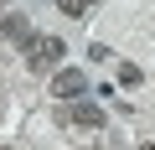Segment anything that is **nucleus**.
Instances as JSON below:
<instances>
[{
  "label": "nucleus",
  "mask_w": 155,
  "mask_h": 150,
  "mask_svg": "<svg viewBox=\"0 0 155 150\" xmlns=\"http://www.w3.org/2000/svg\"><path fill=\"white\" fill-rule=\"evenodd\" d=\"M62 42L57 36H26V67H36V72H47V67H57L62 62Z\"/></svg>",
  "instance_id": "f257e3e1"
},
{
  "label": "nucleus",
  "mask_w": 155,
  "mask_h": 150,
  "mask_svg": "<svg viewBox=\"0 0 155 150\" xmlns=\"http://www.w3.org/2000/svg\"><path fill=\"white\" fill-rule=\"evenodd\" d=\"M83 93H88L83 67H57V78H52V98H62V104H78Z\"/></svg>",
  "instance_id": "f03ea898"
},
{
  "label": "nucleus",
  "mask_w": 155,
  "mask_h": 150,
  "mask_svg": "<svg viewBox=\"0 0 155 150\" xmlns=\"http://www.w3.org/2000/svg\"><path fill=\"white\" fill-rule=\"evenodd\" d=\"M67 119H72V124H83V129H104L109 114H104L98 104H88V98H78V104H67Z\"/></svg>",
  "instance_id": "7ed1b4c3"
},
{
  "label": "nucleus",
  "mask_w": 155,
  "mask_h": 150,
  "mask_svg": "<svg viewBox=\"0 0 155 150\" xmlns=\"http://www.w3.org/2000/svg\"><path fill=\"white\" fill-rule=\"evenodd\" d=\"M0 36H5V42H26V36H31V21H26V11L0 16Z\"/></svg>",
  "instance_id": "20e7f679"
},
{
  "label": "nucleus",
  "mask_w": 155,
  "mask_h": 150,
  "mask_svg": "<svg viewBox=\"0 0 155 150\" xmlns=\"http://www.w3.org/2000/svg\"><path fill=\"white\" fill-rule=\"evenodd\" d=\"M57 11H62L67 21H78V16H88V11H93V0H57Z\"/></svg>",
  "instance_id": "39448f33"
},
{
  "label": "nucleus",
  "mask_w": 155,
  "mask_h": 150,
  "mask_svg": "<svg viewBox=\"0 0 155 150\" xmlns=\"http://www.w3.org/2000/svg\"><path fill=\"white\" fill-rule=\"evenodd\" d=\"M119 83H124V88H134V83H140V67H134V62H124V67H119Z\"/></svg>",
  "instance_id": "423d86ee"
},
{
  "label": "nucleus",
  "mask_w": 155,
  "mask_h": 150,
  "mask_svg": "<svg viewBox=\"0 0 155 150\" xmlns=\"http://www.w3.org/2000/svg\"><path fill=\"white\" fill-rule=\"evenodd\" d=\"M0 150H11V145H0Z\"/></svg>",
  "instance_id": "0eeeda50"
},
{
  "label": "nucleus",
  "mask_w": 155,
  "mask_h": 150,
  "mask_svg": "<svg viewBox=\"0 0 155 150\" xmlns=\"http://www.w3.org/2000/svg\"><path fill=\"white\" fill-rule=\"evenodd\" d=\"M145 150H155V145H145Z\"/></svg>",
  "instance_id": "6e6552de"
},
{
  "label": "nucleus",
  "mask_w": 155,
  "mask_h": 150,
  "mask_svg": "<svg viewBox=\"0 0 155 150\" xmlns=\"http://www.w3.org/2000/svg\"><path fill=\"white\" fill-rule=\"evenodd\" d=\"M0 5H5V0H0Z\"/></svg>",
  "instance_id": "1a4fd4ad"
}]
</instances>
